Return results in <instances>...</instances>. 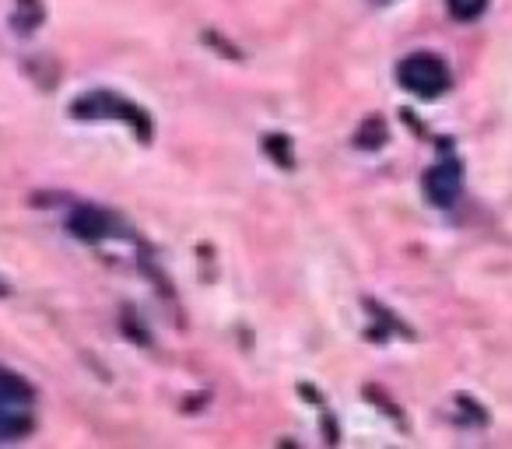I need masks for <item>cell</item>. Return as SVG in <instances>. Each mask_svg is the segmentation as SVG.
Returning <instances> with one entry per match:
<instances>
[{"label":"cell","mask_w":512,"mask_h":449,"mask_svg":"<svg viewBox=\"0 0 512 449\" xmlns=\"http://www.w3.org/2000/svg\"><path fill=\"white\" fill-rule=\"evenodd\" d=\"M43 22V8H39V0H18V15H15V29L18 32H29Z\"/></svg>","instance_id":"obj_6"},{"label":"cell","mask_w":512,"mask_h":449,"mask_svg":"<svg viewBox=\"0 0 512 449\" xmlns=\"http://www.w3.org/2000/svg\"><path fill=\"white\" fill-rule=\"evenodd\" d=\"M71 232L81 239L99 243V239L116 236V221L109 218L106 211H99V207H78V211L71 214Z\"/></svg>","instance_id":"obj_5"},{"label":"cell","mask_w":512,"mask_h":449,"mask_svg":"<svg viewBox=\"0 0 512 449\" xmlns=\"http://www.w3.org/2000/svg\"><path fill=\"white\" fill-rule=\"evenodd\" d=\"M32 400H36V390H32L18 372L0 365V442L22 439V435L29 432Z\"/></svg>","instance_id":"obj_1"},{"label":"cell","mask_w":512,"mask_h":449,"mask_svg":"<svg viewBox=\"0 0 512 449\" xmlns=\"http://www.w3.org/2000/svg\"><path fill=\"white\" fill-rule=\"evenodd\" d=\"M397 81L400 88H407L411 95H421V99H435L449 88V67L442 57L435 53H411L397 64Z\"/></svg>","instance_id":"obj_2"},{"label":"cell","mask_w":512,"mask_h":449,"mask_svg":"<svg viewBox=\"0 0 512 449\" xmlns=\"http://www.w3.org/2000/svg\"><path fill=\"white\" fill-rule=\"evenodd\" d=\"M74 116H92V120H99V116H120V120L134 123L137 134L148 137V120L141 116V109H134L130 102L116 99L113 92H92V95H81L78 102H74Z\"/></svg>","instance_id":"obj_3"},{"label":"cell","mask_w":512,"mask_h":449,"mask_svg":"<svg viewBox=\"0 0 512 449\" xmlns=\"http://www.w3.org/2000/svg\"><path fill=\"white\" fill-rule=\"evenodd\" d=\"M446 8H449V15L460 18V22H474V18L488 8V0H446Z\"/></svg>","instance_id":"obj_7"},{"label":"cell","mask_w":512,"mask_h":449,"mask_svg":"<svg viewBox=\"0 0 512 449\" xmlns=\"http://www.w3.org/2000/svg\"><path fill=\"white\" fill-rule=\"evenodd\" d=\"M425 193L435 207H456L463 193V172L456 162H435L425 172Z\"/></svg>","instance_id":"obj_4"},{"label":"cell","mask_w":512,"mask_h":449,"mask_svg":"<svg viewBox=\"0 0 512 449\" xmlns=\"http://www.w3.org/2000/svg\"><path fill=\"white\" fill-rule=\"evenodd\" d=\"M379 4H386V0H379Z\"/></svg>","instance_id":"obj_8"}]
</instances>
